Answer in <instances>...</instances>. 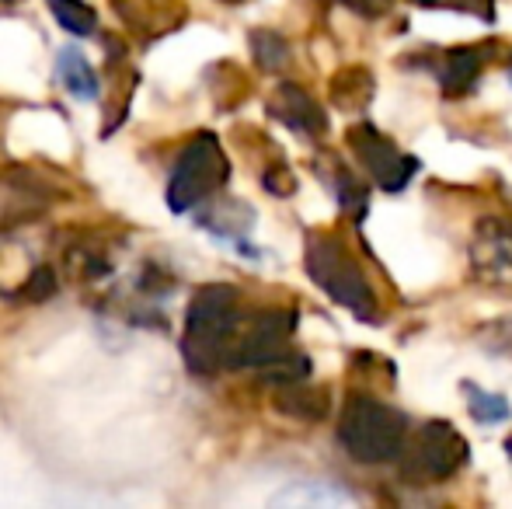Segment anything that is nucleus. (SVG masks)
I'll list each match as a JSON object with an SVG mask.
<instances>
[{
    "label": "nucleus",
    "instance_id": "obj_6",
    "mask_svg": "<svg viewBox=\"0 0 512 509\" xmlns=\"http://www.w3.org/2000/svg\"><path fill=\"white\" fill-rule=\"evenodd\" d=\"M293 328H297V314L293 311H265L251 321V328L244 335H237L230 346L227 367H258L272 370L276 363L290 360L293 349Z\"/></svg>",
    "mask_w": 512,
    "mask_h": 509
},
{
    "label": "nucleus",
    "instance_id": "obj_10",
    "mask_svg": "<svg viewBox=\"0 0 512 509\" xmlns=\"http://www.w3.org/2000/svg\"><path fill=\"white\" fill-rule=\"evenodd\" d=\"M481 74V53L471 46H460L443 53V67H439V81H443L446 95H467Z\"/></svg>",
    "mask_w": 512,
    "mask_h": 509
},
{
    "label": "nucleus",
    "instance_id": "obj_13",
    "mask_svg": "<svg viewBox=\"0 0 512 509\" xmlns=\"http://www.w3.org/2000/svg\"><path fill=\"white\" fill-rule=\"evenodd\" d=\"M331 98L338 109H363L373 98V77L363 67H349L342 74H335L331 81Z\"/></svg>",
    "mask_w": 512,
    "mask_h": 509
},
{
    "label": "nucleus",
    "instance_id": "obj_2",
    "mask_svg": "<svg viewBox=\"0 0 512 509\" xmlns=\"http://www.w3.org/2000/svg\"><path fill=\"white\" fill-rule=\"evenodd\" d=\"M405 415L370 394H352L338 422V443L359 464H384L405 450Z\"/></svg>",
    "mask_w": 512,
    "mask_h": 509
},
{
    "label": "nucleus",
    "instance_id": "obj_8",
    "mask_svg": "<svg viewBox=\"0 0 512 509\" xmlns=\"http://www.w3.org/2000/svg\"><path fill=\"white\" fill-rule=\"evenodd\" d=\"M474 276L488 286H512V224L506 220H481L471 245Z\"/></svg>",
    "mask_w": 512,
    "mask_h": 509
},
{
    "label": "nucleus",
    "instance_id": "obj_3",
    "mask_svg": "<svg viewBox=\"0 0 512 509\" xmlns=\"http://www.w3.org/2000/svg\"><path fill=\"white\" fill-rule=\"evenodd\" d=\"M307 272L335 304L349 307L359 318H377V297L370 290V279L363 276L359 262L338 238L314 234L307 241Z\"/></svg>",
    "mask_w": 512,
    "mask_h": 509
},
{
    "label": "nucleus",
    "instance_id": "obj_19",
    "mask_svg": "<svg viewBox=\"0 0 512 509\" xmlns=\"http://www.w3.org/2000/svg\"><path fill=\"white\" fill-rule=\"evenodd\" d=\"M506 450H512V436H509V443H506Z\"/></svg>",
    "mask_w": 512,
    "mask_h": 509
},
{
    "label": "nucleus",
    "instance_id": "obj_17",
    "mask_svg": "<svg viewBox=\"0 0 512 509\" xmlns=\"http://www.w3.org/2000/svg\"><path fill=\"white\" fill-rule=\"evenodd\" d=\"M251 46H255V56H258V63H262L265 70H279L286 60H290V46H286L276 32H255Z\"/></svg>",
    "mask_w": 512,
    "mask_h": 509
},
{
    "label": "nucleus",
    "instance_id": "obj_14",
    "mask_svg": "<svg viewBox=\"0 0 512 509\" xmlns=\"http://www.w3.org/2000/svg\"><path fill=\"white\" fill-rule=\"evenodd\" d=\"M49 11L70 35H91L98 28V14L88 0H49Z\"/></svg>",
    "mask_w": 512,
    "mask_h": 509
},
{
    "label": "nucleus",
    "instance_id": "obj_11",
    "mask_svg": "<svg viewBox=\"0 0 512 509\" xmlns=\"http://www.w3.org/2000/svg\"><path fill=\"white\" fill-rule=\"evenodd\" d=\"M276 408L304 422L324 419V415H328V391H324V387H304V381L283 384L279 387Z\"/></svg>",
    "mask_w": 512,
    "mask_h": 509
},
{
    "label": "nucleus",
    "instance_id": "obj_7",
    "mask_svg": "<svg viewBox=\"0 0 512 509\" xmlns=\"http://www.w3.org/2000/svg\"><path fill=\"white\" fill-rule=\"evenodd\" d=\"M349 147L356 150V157L366 164V171H370L387 192L405 189L418 168L415 157L401 154V150L394 147L384 133H377L370 123H356L349 129Z\"/></svg>",
    "mask_w": 512,
    "mask_h": 509
},
{
    "label": "nucleus",
    "instance_id": "obj_5",
    "mask_svg": "<svg viewBox=\"0 0 512 509\" xmlns=\"http://www.w3.org/2000/svg\"><path fill=\"white\" fill-rule=\"evenodd\" d=\"M467 464V443L446 422L422 426L405 450H401V475L411 485H436L453 478Z\"/></svg>",
    "mask_w": 512,
    "mask_h": 509
},
{
    "label": "nucleus",
    "instance_id": "obj_12",
    "mask_svg": "<svg viewBox=\"0 0 512 509\" xmlns=\"http://www.w3.org/2000/svg\"><path fill=\"white\" fill-rule=\"evenodd\" d=\"M60 77H63V84H67V91L74 98H84V102H91V98L98 95V74L91 70L88 56L77 53L74 46H67L60 53Z\"/></svg>",
    "mask_w": 512,
    "mask_h": 509
},
{
    "label": "nucleus",
    "instance_id": "obj_21",
    "mask_svg": "<svg viewBox=\"0 0 512 509\" xmlns=\"http://www.w3.org/2000/svg\"><path fill=\"white\" fill-rule=\"evenodd\" d=\"M509 81H512V67H509Z\"/></svg>",
    "mask_w": 512,
    "mask_h": 509
},
{
    "label": "nucleus",
    "instance_id": "obj_18",
    "mask_svg": "<svg viewBox=\"0 0 512 509\" xmlns=\"http://www.w3.org/2000/svg\"><path fill=\"white\" fill-rule=\"evenodd\" d=\"M345 7H352L356 14H366V18H380V14L391 11V0H342Z\"/></svg>",
    "mask_w": 512,
    "mask_h": 509
},
{
    "label": "nucleus",
    "instance_id": "obj_16",
    "mask_svg": "<svg viewBox=\"0 0 512 509\" xmlns=\"http://www.w3.org/2000/svg\"><path fill=\"white\" fill-rule=\"evenodd\" d=\"M464 394H467V408L478 422L492 426V422H502L509 419V401L502 394H492V391H481L474 384H464Z\"/></svg>",
    "mask_w": 512,
    "mask_h": 509
},
{
    "label": "nucleus",
    "instance_id": "obj_4",
    "mask_svg": "<svg viewBox=\"0 0 512 509\" xmlns=\"http://www.w3.org/2000/svg\"><path fill=\"white\" fill-rule=\"evenodd\" d=\"M230 178V161L223 154L220 140L213 133H196L185 150L178 154L175 168H171L168 182V206L175 213H189L199 203H206L209 196L227 185Z\"/></svg>",
    "mask_w": 512,
    "mask_h": 509
},
{
    "label": "nucleus",
    "instance_id": "obj_1",
    "mask_svg": "<svg viewBox=\"0 0 512 509\" xmlns=\"http://www.w3.org/2000/svg\"><path fill=\"white\" fill-rule=\"evenodd\" d=\"M241 325V297L230 283H209L192 297L185 314L182 356L185 367L199 377H209L227 367L230 346Z\"/></svg>",
    "mask_w": 512,
    "mask_h": 509
},
{
    "label": "nucleus",
    "instance_id": "obj_22",
    "mask_svg": "<svg viewBox=\"0 0 512 509\" xmlns=\"http://www.w3.org/2000/svg\"><path fill=\"white\" fill-rule=\"evenodd\" d=\"M230 4H234V0H230Z\"/></svg>",
    "mask_w": 512,
    "mask_h": 509
},
{
    "label": "nucleus",
    "instance_id": "obj_15",
    "mask_svg": "<svg viewBox=\"0 0 512 509\" xmlns=\"http://www.w3.org/2000/svg\"><path fill=\"white\" fill-rule=\"evenodd\" d=\"M276 503H286V506H352L356 499H352L349 492L335 489V485H300V489L283 492Z\"/></svg>",
    "mask_w": 512,
    "mask_h": 509
},
{
    "label": "nucleus",
    "instance_id": "obj_20",
    "mask_svg": "<svg viewBox=\"0 0 512 509\" xmlns=\"http://www.w3.org/2000/svg\"><path fill=\"white\" fill-rule=\"evenodd\" d=\"M422 4H436V0H422Z\"/></svg>",
    "mask_w": 512,
    "mask_h": 509
},
{
    "label": "nucleus",
    "instance_id": "obj_9",
    "mask_svg": "<svg viewBox=\"0 0 512 509\" xmlns=\"http://www.w3.org/2000/svg\"><path fill=\"white\" fill-rule=\"evenodd\" d=\"M269 112L286 123L297 133H307V136H321L328 129V119H324V109L307 95L300 84H279L269 98Z\"/></svg>",
    "mask_w": 512,
    "mask_h": 509
}]
</instances>
